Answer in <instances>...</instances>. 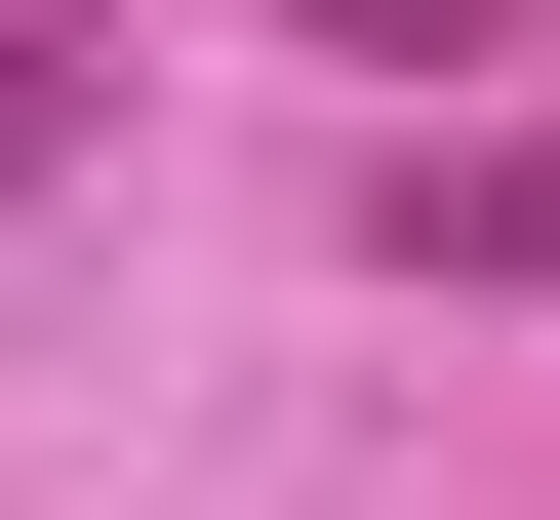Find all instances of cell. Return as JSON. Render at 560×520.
I'll use <instances>...</instances> for the list:
<instances>
[{"label":"cell","mask_w":560,"mask_h":520,"mask_svg":"<svg viewBox=\"0 0 560 520\" xmlns=\"http://www.w3.org/2000/svg\"><path fill=\"white\" fill-rule=\"evenodd\" d=\"M361 241H400V280H521V321H560V161H521V120H400V161H361Z\"/></svg>","instance_id":"cell-1"},{"label":"cell","mask_w":560,"mask_h":520,"mask_svg":"<svg viewBox=\"0 0 560 520\" xmlns=\"http://www.w3.org/2000/svg\"><path fill=\"white\" fill-rule=\"evenodd\" d=\"M81 120H120V41H40V0H0V200L81 161Z\"/></svg>","instance_id":"cell-2"}]
</instances>
